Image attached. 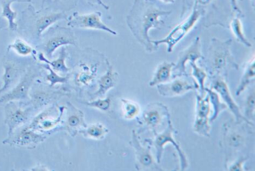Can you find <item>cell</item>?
<instances>
[{
	"instance_id": "1",
	"label": "cell",
	"mask_w": 255,
	"mask_h": 171,
	"mask_svg": "<svg viewBox=\"0 0 255 171\" xmlns=\"http://www.w3.org/2000/svg\"><path fill=\"white\" fill-rule=\"evenodd\" d=\"M172 14L159 6L155 0H134L126 17V23L136 41L146 52L153 53L159 49L150 39L149 32L161 29L165 24L163 17Z\"/></svg>"
},
{
	"instance_id": "2",
	"label": "cell",
	"mask_w": 255,
	"mask_h": 171,
	"mask_svg": "<svg viewBox=\"0 0 255 171\" xmlns=\"http://www.w3.org/2000/svg\"><path fill=\"white\" fill-rule=\"evenodd\" d=\"M231 39L222 41L216 38H212L207 58L203 59L206 70L212 77L225 78L228 75V70L240 68L231 53Z\"/></svg>"
},
{
	"instance_id": "3",
	"label": "cell",
	"mask_w": 255,
	"mask_h": 171,
	"mask_svg": "<svg viewBox=\"0 0 255 171\" xmlns=\"http://www.w3.org/2000/svg\"><path fill=\"white\" fill-rule=\"evenodd\" d=\"M67 18L68 15L65 12L36 11L32 5H29L22 11L20 29L28 38L39 40L52 25Z\"/></svg>"
},
{
	"instance_id": "4",
	"label": "cell",
	"mask_w": 255,
	"mask_h": 171,
	"mask_svg": "<svg viewBox=\"0 0 255 171\" xmlns=\"http://www.w3.org/2000/svg\"><path fill=\"white\" fill-rule=\"evenodd\" d=\"M65 106L57 103L49 105L42 111L34 116L30 123L27 125L29 129L48 135L62 131L64 113Z\"/></svg>"
},
{
	"instance_id": "5",
	"label": "cell",
	"mask_w": 255,
	"mask_h": 171,
	"mask_svg": "<svg viewBox=\"0 0 255 171\" xmlns=\"http://www.w3.org/2000/svg\"><path fill=\"white\" fill-rule=\"evenodd\" d=\"M41 43L36 46L48 59L53 58L56 50L64 46L77 47V38L70 28L56 26L50 27L41 38Z\"/></svg>"
},
{
	"instance_id": "6",
	"label": "cell",
	"mask_w": 255,
	"mask_h": 171,
	"mask_svg": "<svg viewBox=\"0 0 255 171\" xmlns=\"http://www.w3.org/2000/svg\"><path fill=\"white\" fill-rule=\"evenodd\" d=\"M41 65H29L26 73L23 74L17 85L7 93L0 96V105L10 101L24 102L29 104V93L37 79L42 76Z\"/></svg>"
},
{
	"instance_id": "7",
	"label": "cell",
	"mask_w": 255,
	"mask_h": 171,
	"mask_svg": "<svg viewBox=\"0 0 255 171\" xmlns=\"http://www.w3.org/2000/svg\"><path fill=\"white\" fill-rule=\"evenodd\" d=\"M166 123V128L162 132H159V133L154 132V138L145 140L144 144H148L149 145L154 147L155 150H156V160L159 164L161 162L165 146L168 144H172L178 153L180 171H186L189 168V162H188L186 155L182 150L180 144L174 139V135L177 133V132L173 126L171 117H168Z\"/></svg>"
},
{
	"instance_id": "8",
	"label": "cell",
	"mask_w": 255,
	"mask_h": 171,
	"mask_svg": "<svg viewBox=\"0 0 255 171\" xmlns=\"http://www.w3.org/2000/svg\"><path fill=\"white\" fill-rule=\"evenodd\" d=\"M206 10L198 6H193L191 10V14L187 18L185 19L178 26H176L171 32L162 39L153 41L155 46L159 47L161 44H166L167 52L172 53L174 47L178 44L189 32L196 26L201 17L205 14Z\"/></svg>"
},
{
	"instance_id": "9",
	"label": "cell",
	"mask_w": 255,
	"mask_h": 171,
	"mask_svg": "<svg viewBox=\"0 0 255 171\" xmlns=\"http://www.w3.org/2000/svg\"><path fill=\"white\" fill-rule=\"evenodd\" d=\"M5 124L8 126V136L14 131L30 123L35 114V110L30 104L17 101L5 103Z\"/></svg>"
},
{
	"instance_id": "10",
	"label": "cell",
	"mask_w": 255,
	"mask_h": 171,
	"mask_svg": "<svg viewBox=\"0 0 255 171\" xmlns=\"http://www.w3.org/2000/svg\"><path fill=\"white\" fill-rule=\"evenodd\" d=\"M65 96H70V92L64 87L55 90L50 86L48 87L37 86L35 83L29 93V104L35 111H38L49 105L57 103L61 98Z\"/></svg>"
},
{
	"instance_id": "11",
	"label": "cell",
	"mask_w": 255,
	"mask_h": 171,
	"mask_svg": "<svg viewBox=\"0 0 255 171\" xmlns=\"http://www.w3.org/2000/svg\"><path fill=\"white\" fill-rule=\"evenodd\" d=\"M241 124L236 121H229L224 124L222 144L225 150V167L233 157V155L241 150L246 144V136Z\"/></svg>"
},
{
	"instance_id": "12",
	"label": "cell",
	"mask_w": 255,
	"mask_h": 171,
	"mask_svg": "<svg viewBox=\"0 0 255 171\" xmlns=\"http://www.w3.org/2000/svg\"><path fill=\"white\" fill-rule=\"evenodd\" d=\"M171 117L166 105L160 102L149 104L137 117L138 124L143 129L157 132L158 129Z\"/></svg>"
},
{
	"instance_id": "13",
	"label": "cell",
	"mask_w": 255,
	"mask_h": 171,
	"mask_svg": "<svg viewBox=\"0 0 255 171\" xmlns=\"http://www.w3.org/2000/svg\"><path fill=\"white\" fill-rule=\"evenodd\" d=\"M47 139V135L35 132L27 126H23L8 135L2 144L17 148L34 150Z\"/></svg>"
},
{
	"instance_id": "14",
	"label": "cell",
	"mask_w": 255,
	"mask_h": 171,
	"mask_svg": "<svg viewBox=\"0 0 255 171\" xmlns=\"http://www.w3.org/2000/svg\"><path fill=\"white\" fill-rule=\"evenodd\" d=\"M129 144L135 151V165L137 171H163L153 157L150 146L142 145L139 135L134 129Z\"/></svg>"
},
{
	"instance_id": "15",
	"label": "cell",
	"mask_w": 255,
	"mask_h": 171,
	"mask_svg": "<svg viewBox=\"0 0 255 171\" xmlns=\"http://www.w3.org/2000/svg\"><path fill=\"white\" fill-rule=\"evenodd\" d=\"M67 19H68V26L71 28L104 31L114 36H117L119 35L116 31L107 26L102 21V13L101 11H95V12L86 14L74 12L72 15L68 17Z\"/></svg>"
},
{
	"instance_id": "16",
	"label": "cell",
	"mask_w": 255,
	"mask_h": 171,
	"mask_svg": "<svg viewBox=\"0 0 255 171\" xmlns=\"http://www.w3.org/2000/svg\"><path fill=\"white\" fill-rule=\"evenodd\" d=\"M29 64L17 61L16 59L5 57L2 60L4 68L2 77V87L0 89V96L11 90L20 81L23 74L26 73Z\"/></svg>"
},
{
	"instance_id": "17",
	"label": "cell",
	"mask_w": 255,
	"mask_h": 171,
	"mask_svg": "<svg viewBox=\"0 0 255 171\" xmlns=\"http://www.w3.org/2000/svg\"><path fill=\"white\" fill-rule=\"evenodd\" d=\"M211 89L214 90L215 91L219 93V96L222 97L225 102V105H227L230 111L232 112L235 121L238 123H245L249 126L254 127L253 122L249 121L243 114H242L240 111V107L236 103L235 100L231 95V90L227 84L226 80L225 78L221 77H213V81H212Z\"/></svg>"
},
{
	"instance_id": "18",
	"label": "cell",
	"mask_w": 255,
	"mask_h": 171,
	"mask_svg": "<svg viewBox=\"0 0 255 171\" xmlns=\"http://www.w3.org/2000/svg\"><path fill=\"white\" fill-rule=\"evenodd\" d=\"M210 103L208 95L204 96L196 94V114L193 130L201 136L210 138L211 126L210 124Z\"/></svg>"
},
{
	"instance_id": "19",
	"label": "cell",
	"mask_w": 255,
	"mask_h": 171,
	"mask_svg": "<svg viewBox=\"0 0 255 171\" xmlns=\"http://www.w3.org/2000/svg\"><path fill=\"white\" fill-rule=\"evenodd\" d=\"M204 56L201 52V41L200 37H197L192 41V44L180 52L178 56V61L174 66V78L180 77H189L186 72V64L188 62H196L197 61L203 60Z\"/></svg>"
},
{
	"instance_id": "20",
	"label": "cell",
	"mask_w": 255,
	"mask_h": 171,
	"mask_svg": "<svg viewBox=\"0 0 255 171\" xmlns=\"http://www.w3.org/2000/svg\"><path fill=\"white\" fill-rule=\"evenodd\" d=\"M87 126V123L85 121L83 111L71 102H67L64 113L62 131H65L68 135L74 138Z\"/></svg>"
},
{
	"instance_id": "21",
	"label": "cell",
	"mask_w": 255,
	"mask_h": 171,
	"mask_svg": "<svg viewBox=\"0 0 255 171\" xmlns=\"http://www.w3.org/2000/svg\"><path fill=\"white\" fill-rule=\"evenodd\" d=\"M156 87L158 93L164 97L181 96L190 90H199V86L197 83L192 84L183 79V77H175L173 81L158 85Z\"/></svg>"
},
{
	"instance_id": "22",
	"label": "cell",
	"mask_w": 255,
	"mask_h": 171,
	"mask_svg": "<svg viewBox=\"0 0 255 171\" xmlns=\"http://www.w3.org/2000/svg\"><path fill=\"white\" fill-rule=\"evenodd\" d=\"M98 64L80 61L74 72V83L77 87L82 90L95 83Z\"/></svg>"
},
{
	"instance_id": "23",
	"label": "cell",
	"mask_w": 255,
	"mask_h": 171,
	"mask_svg": "<svg viewBox=\"0 0 255 171\" xmlns=\"http://www.w3.org/2000/svg\"><path fill=\"white\" fill-rule=\"evenodd\" d=\"M107 64V71L102 77H100L98 80V89L92 93L91 96V99H95L96 98L102 97L109 90H111L113 87H116L119 80V74L114 71L113 65L109 62V61L106 60Z\"/></svg>"
},
{
	"instance_id": "24",
	"label": "cell",
	"mask_w": 255,
	"mask_h": 171,
	"mask_svg": "<svg viewBox=\"0 0 255 171\" xmlns=\"http://www.w3.org/2000/svg\"><path fill=\"white\" fill-rule=\"evenodd\" d=\"M68 57V53L65 47L61 49L59 58L56 60L50 61L41 52L38 53V59L40 62L50 65L56 73H61V74H68L71 71V68H68L65 63Z\"/></svg>"
},
{
	"instance_id": "25",
	"label": "cell",
	"mask_w": 255,
	"mask_h": 171,
	"mask_svg": "<svg viewBox=\"0 0 255 171\" xmlns=\"http://www.w3.org/2000/svg\"><path fill=\"white\" fill-rule=\"evenodd\" d=\"M174 66L175 64L174 62H163L159 64L153 74V79L149 83V86L154 87L169 82Z\"/></svg>"
},
{
	"instance_id": "26",
	"label": "cell",
	"mask_w": 255,
	"mask_h": 171,
	"mask_svg": "<svg viewBox=\"0 0 255 171\" xmlns=\"http://www.w3.org/2000/svg\"><path fill=\"white\" fill-rule=\"evenodd\" d=\"M15 2H30L31 0H0V5L2 8L1 16L6 19L8 29L11 31H17L18 29V24L15 22L17 13L11 8V4Z\"/></svg>"
},
{
	"instance_id": "27",
	"label": "cell",
	"mask_w": 255,
	"mask_h": 171,
	"mask_svg": "<svg viewBox=\"0 0 255 171\" xmlns=\"http://www.w3.org/2000/svg\"><path fill=\"white\" fill-rule=\"evenodd\" d=\"M255 77V57L252 58V60L249 61L245 68L244 74L240 80V85L237 87L236 94L240 96L242 93L248 88L251 83H253Z\"/></svg>"
},
{
	"instance_id": "28",
	"label": "cell",
	"mask_w": 255,
	"mask_h": 171,
	"mask_svg": "<svg viewBox=\"0 0 255 171\" xmlns=\"http://www.w3.org/2000/svg\"><path fill=\"white\" fill-rule=\"evenodd\" d=\"M11 50H14L19 56H23V57L31 56L32 59L36 60V50L32 48V46L29 45L27 42L20 38H17L12 44L8 45V48H7V53H9Z\"/></svg>"
},
{
	"instance_id": "29",
	"label": "cell",
	"mask_w": 255,
	"mask_h": 171,
	"mask_svg": "<svg viewBox=\"0 0 255 171\" xmlns=\"http://www.w3.org/2000/svg\"><path fill=\"white\" fill-rule=\"evenodd\" d=\"M109 132L110 130L104 125L97 123L86 126L85 129L80 131V134H82L84 138L101 141L105 138L106 135L109 133Z\"/></svg>"
},
{
	"instance_id": "30",
	"label": "cell",
	"mask_w": 255,
	"mask_h": 171,
	"mask_svg": "<svg viewBox=\"0 0 255 171\" xmlns=\"http://www.w3.org/2000/svg\"><path fill=\"white\" fill-rule=\"evenodd\" d=\"M230 28H231L233 35L239 43L243 44L246 47H252V44L245 35L241 17H239V16H235L230 23Z\"/></svg>"
},
{
	"instance_id": "31",
	"label": "cell",
	"mask_w": 255,
	"mask_h": 171,
	"mask_svg": "<svg viewBox=\"0 0 255 171\" xmlns=\"http://www.w3.org/2000/svg\"><path fill=\"white\" fill-rule=\"evenodd\" d=\"M205 91L207 92V95H208L210 103L212 104L213 107V114L210 117V123H213L218 118L221 112L224 110L227 109L228 107L225 103L221 102L219 93L215 91L213 89L207 88V87L205 88Z\"/></svg>"
},
{
	"instance_id": "32",
	"label": "cell",
	"mask_w": 255,
	"mask_h": 171,
	"mask_svg": "<svg viewBox=\"0 0 255 171\" xmlns=\"http://www.w3.org/2000/svg\"><path fill=\"white\" fill-rule=\"evenodd\" d=\"M121 102L122 103V111L125 119L131 120L138 117L141 112V108L136 102L125 98H121Z\"/></svg>"
},
{
	"instance_id": "33",
	"label": "cell",
	"mask_w": 255,
	"mask_h": 171,
	"mask_svg": "<svg viewBox=\"0 0 255 171\" xmlns=\"http://www.w3.org/2000/svg\"><path fill=\"white\" fill-rule=\"evenodd\" d=\"M41 68L43 69L46 70L48 71V74L46 75L45 80L46 81L50 83L49 86L50 87H53L57 84H65L69 81L70 77L69 75L66 76V77H63V76L59 75L50 65L47 64H41Z\"/></svg>"
},
{
	"instance_id": "34",
	"label": "cell",
	"mask_w": 255,
	"mask_h": 171,
	"mask_svg": "<svg viewBox=\"0 0 255 171\" xmlns=\"http://www.w3.org/2000/svg\"><path fill=\"white\" fill-rule=\"evenodd\" d=\"M190 65L192 68V76L196 79L197 82H198L197 84L199 86L200 93H201L200 95L204 96L206 95V80L208 77V74H207V71L198 67L195 62H191Z\"/></svg>"
},
{
	"instance_id": "35",
	"label": "cell",
	"mask_w": 255,
	"mask_h": 171,
	"mask_svg": "<svg viewBox=\"0 0 255 171\" xmlns=\"http://www.w3.org/2000/svg\"><path fill=\"white\" fill-rule=\"evenodd\" d=\"M112 100H113V96H109L105 99H98L96 100L92 99L91 101H80V102L83 105L89 107V108H96V109L104 111V112H107L111 108Z\"/></svg>"
},
{
	"instance_id": "36",
	"label": "cell",
	"mask_w": 255,
	"mask_h": 171,
	"mask_svg": "<svg viewBox=\"0 0 255 171\" xmlns=\"http://www.w3.org/2000/svg\"><path fill=\"white\" fill-rule=\"evenodd\" d=\"M213 2V0H182L180 18H183L186 15V13L192 9L193 6H198L204 8V7L210 5Z\"/></svg>"
},
{
	"instance_id": "37",
	"label": "cell",
	"mask_w": 255,
	"mask_h": 171,
	"mask_svg": "<svg viewBox=\"0 0 255 171\" xmlns=\"http://www.w3.org/2000/svg\"><path fill=\"white\" fill-rule=\"evenodd\" d=\"M255 92L252 90L250 94L246 99V105H245L244 117L249 121L253 122L255 119Z\"/></svg>"
},
{
	"instance_id": "38",
	"label": "cell",
	"mask_w": 255,
	"mask_h": 171,
	"mask_svg": "<svg viewBox=\"0 0 255 171\" xmlns=\"http://www.w3.org/2000/svg\"><path fill=\"white\" fill-rule=\"evenodd\" d=\"M248 159H249V157H246V156H240L237 160H236L235 162H233L231 165H230V166H227L229 167V168H228L227 170L231 171H244L245 163H246Z\"/></svg>"
},
{
	"instance_id": "39",
	"label": "cell",
	"mask_w": 255,
	"mask_h": 171,
	"mask_svg": "<svg viewBox=\"0 0 255 171\" xmlns=\"http://www.w3.org/2000/svg\"><path fill=\"white\" fill-rule=\"evenodd\" d=\"M238 1H242V0H229L230 5H231L233 13L235 14V16L243 17L244 15H243L241 9L239 7Z\"/></svg>"
},
{
	"instance_id": "40",
	"label": "cell",
	"mask_w": 255,
	"mask_h": 171,
	"mask_svg": "<svg viewBox=\"0 0 255 171\" xmlns=\"http://www.w3.org/2000/svg\"><path fill=\"white\" fill-rule=\"evenodd\" d=\"M86 2L89 5H92V6L93 5H100V6L103 7L104 9L110 10V6L107 5V4L104 3L103 2V0H86Z\"/></svg>"
},
{
	"instance_id": "41",
	"label": "cell",
	"mask_w": 255,
	"mask_h": 171,
	"mask_svg": "<svg viewBox=\"0 0 255 171\" xmlns=\"http://www.w3.org/2000/svg\"><path fill=\"white\" fill-rule=\"evenodd\" d=\"M45 165H38L35 168H32L31 171H49V168H46Z\"/></svg>"
},
{
	"instance_id": "42",
	"label": "cell",
	"mask_w": 255,
	"mask_h": 171,
	"mask_svg": "<svg viewBox=\"0 0 255 171\" xmlns=\"http://www.w3.org/2000/svg\"><path fill=\"white\" fill-rule=\"evenodd\" d=\"M2 18H3V17H2V16H0V30L4 29V28L7 27V25H5V23H4Z\"/></svg>"
},
{
	"instance_id": "43",
	"label": "cell",
	"mask_w": 255,
	"mask_h": 171,
	"mask_svg": "<svg viewBox=\"0 0 255 171\" xmlns=\"http://www.w3.org/2000/svg\"><path fill=\"white\" fill-rule=\"evenodd\" d=\"M161 2L165 4H174L175 0H160Z\"/></svg>"
},
{
	"instance_id": "44",
	"label": "cell",
	"mask_w": 255,
	"mask_h": 171,
	"mask_svg": "<svg viewBox=\"0 0 255 171\" xmlns=\"http://www.w3.org/2000/svg\"><path fill=\"white\" fill-rule=\"evenodd\" d=\"M2 87V85H1V80H0V89Z\"/></svg>"
}]
</instances>
